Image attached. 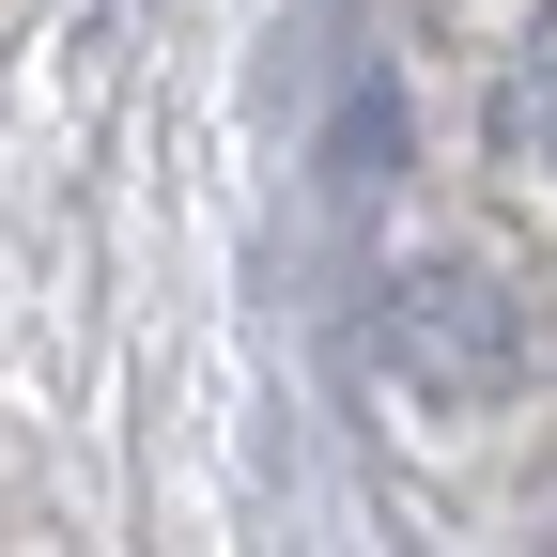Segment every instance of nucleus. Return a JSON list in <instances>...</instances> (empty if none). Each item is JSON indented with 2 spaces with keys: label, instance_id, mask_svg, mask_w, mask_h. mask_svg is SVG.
<instances>
[{
  "label": "nucleus",
  "instance_id": "f03ea898",
  "mask_svg": "<svg viewBox=\"0 0 557 557\" xmlns=\"http://www.w3.org/2000/svg\"><path fill=\"white\" fill-rule=\"evenodd\" d=\"M496 139H511V171H557V16L511 47V78H496Z\"/></svg>",
  "mask_w": 557,
  "mask_h": 557
},
{
  "label": "nucleus",
  "instance_id": "f257e3e1",
  "mask_svg": "<svg viewBox=\"0 0 557 557\" xmlns=\"http://www.w3.org/2000/svg\"><path fill=\"white\" fill-rule=\"evenodd\" d=\"M372 341H387V372H403L418 403H449V418L542 372V310L511 295V278H465V263H434V278H403Z\"/></svg>",
  "mask_w": 557,
  "mask_h": 557
},
{
  "label": "nucleus",
  "instance_id": "7ed1b4c3",
  "mask_svg": "<svg viewBox=\"0 0 557 557\" xmlns=\"http://www.w3.org/2000/svg\"><path fill=\"white\" fill-rule=\"evenodd\" d=\"M542 557H557V542H542Z\"/></svg>",
  "mask_w": 557,
  "mask_h": 557
}]
</instances>
